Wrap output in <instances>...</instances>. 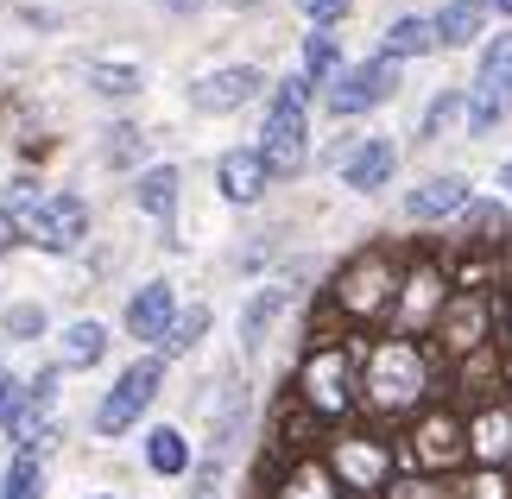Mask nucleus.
<instances>
[{
    "label": "nucleus",
    "mask_w": 512,
    "mask_h": 499,
    "mask_svg": "<svg viewBox=\"0 0 512 499\" xmlns=\"http://www.w3.org/2000/svg\"><path fill=\"white\" fill-rule=\"evenodd\" d=\"M494 234H506V209L500 203H475L468 209V247H494Z\"/></svg>",
    "instance_id": "c85d7f7f"
},
{
    "label": "nucleus",
    "mask_w": 512,
    "mask_h": 499,
    "mask_svg": "<svg viewBox=\"0 0 512 499\" xmlns=\"http://www.w3.org/2000/svg\"><path fill=\"white\" fill-rule=\"evenodd\" d=\"M405 209L418 215V222L456 215V209H468V184H462V177H430V184H418V190L405 196Z\"/></svg>",
    "instance_id": "a211bd4d"
},
{
    "label": "nucleus",
    "mask_w": 512,
    "mask_h": 499,
    "mask_svg": "<svg viewBox=\"0 0 512 499\" xmlns=\"http://www.w3.org/2000/svg\"><path fill=\"white\" fill-rule=\"evenodd\" d=\"M392 297H399V266H392V253H380V247L348 259L342 278H336V310L348 323H380L392 310Z\"/></svg>",
    "instance_id": "20e7f679"
},
{
    "label": "nucleus",
    "mask_w": 512,
    "mask_h": 499,
    "mask_svg": "<svg viewBox=\"0 0 512 499\" xmlns=\"http://www.w3.org/2000/svg\"><path fill=\"white\" fill-rule=\"evenodd\" d=\"M500 316H506V335H512V291H506V310Z\"/></svg>",
    "instance_id": "a19ab883"
},
{
    "label": "nucleus",
    "mask_w": 512,
    "mask_h": 499,
    "mask_svg": "<svg viewBox=\"0 0 512 499\" xmlns=\"http://www.w3.org/2000/svg\"><path fill=\"white\" fill-rule=\"evenodd\" d=\"M260 89H266V76L253 70V64H228V70L196 76V83H190V102L203 108V114H234V108H247Z\"/></svg>",
    "instance_id": "ddd939ff"
},
{
    "label": "nucleus",
    "mask_w": 512,
    "mask_h": 499,
    "mask_svg": "<svg viewBox=\"0 0 512 499\" xmlns=\"http://www.w3.org/2000/svg\"><path fill=\"white\" fill-rule=\"evenodd\" d=\"M456 108H462V95H456V89H443L437 102H430V114H424V139H437L449 121H456Z\"/></svg>",
    "instance_id": "2f4dec72"
},
{
    "label": "nucleus",
    "mask_w": 512,
    "mask_h": 499,
    "mask_svg": "<svg viewBox=\"0 0 512 499\" xmlns=\"http://www.w3.org/2000/svg\"><path fill=\"white\" fill-rule=\"evenodd\" d=\"M310 83L304 76H285L272 89V108H266V133H260V152L266 158V177H298L304 158H310Z\"/></svg>",
    "instance_id": "f03ea898"
},
{
    "label": "nucleus",
    "mask_w": 512,
    "mask_h": 499,
    "mask_svg": "<svg viewBox=\"0 0 512 499\" xmlns=\"http://www.w3.org/2000/svg\"><path fill=\"white\" fill-rule=\"evenodd\" d=\"M411 462L430 468V474H443V468H462L468 462V443H462V417L456 411H424L418 417V430H411Z\"/></svg>",
    "instance_id": "9d476101"
},
{
    "label": "nucleus",
    "mask_w": 512,
    "mask_h": 499,
    "mask_svg": "<svg viewBox=\"0 0 512 499\" xmlns=\"http://www.w3.org/2000/svg\"><path fill=\"white\" fill-rule=\"evenodd\" d=\"M500 386L512 392V348H506V361H500Z\"/></svg>",
    "instance_id": "ea45409f"
},
{
    "label": "nucleus",
    "mask_w": 512,
    "mask_h": 499,
    "mask_svg": "<svg viewBox=\"0 0 512 499\" xmlns=\"http://www.w3.org/2000/svg\"><path fill=\"white\" fill-rule=\"evenodd\" d=\"M506 114H512V32H500L481 51L475 89H468V133H494Z\"/></svg>",
    "instance_id": "39448f33"
},
{
    "label": "nucleus",
    "mask_w": 512,
    "mask_h": 499,
    "mask_svg": "<svg viewBox=\"0 0 512 499\" xmlns=\"http://www.w3.org/2000/svg\"><path fill=\"white\" fill-rule=\"evenodd\" d=\"M19 234L26 241H38L45 253H70V247H83V234H89V209H83V196H38V203H26L13 215Z\"/></svg>",
    "instance_id": "423d86ee"
},
{
    "label": "nucleus",
    "mask_w": 512,
    "mask_h": 499,
    "mask_svg": "<svg viewBox=\"0 0 512 499\" xmlns=\"http://www.w3.org/2000/svg\"><path fill=\"white\" fill-rule=\"evenodd\" d=\"M228 7H260V0H228Z\"/></svg>",
    "instance_id": "79ce46f5"
},
{
    "label": "nucleus",
    "mask_w": 512,
    "mask_h": 499,
    "mask_svg": "<svg viewBox=\"0 0 512 499\" xmlns=\"http://www.w3.org/2000/svg\"><path fill=\"white\" fill-rule=\"evenodd\" d=\"M146 462L159 468V474H184V468H190V443H184L177 430H152V436H146Z\"/></svg>",
    "instance_id": "a878e982"
},
{
    "label": "nucleus",
    "mask_w": 512,
    "mask_h": 499,
    "mask_svg": "<svg viewBox=\"0 0 512 499\" xmlns=\"http://www.w3.org/2000/svg\"><path fill=\"white\" fill-rule=\"evenodd\" d=\"M13 241H19V222H13L7 209H0V253H13Z\"/></svg>",
    "instance_id": "4c0bfd02"
},
{
    "label": "nucleus",
    "mask_w": 512,
    "mask_h": 499,
    "mask_svg": "<svg viewBox=\"0 0 512 499\" xmlns=\"http://www.w3.org/2000/svg\"><path fill=\"white\" fill-rule=\"evenodd\" d=\"M354 398H361L373 417L424 411V398H430V354L418 342H405V335L373 342L367 361H361V379H354Z\"/></svg>",
    "instance_id": "f257e3e1"
},
{
    "label": "nucleus",
    "mask_w": 512,
    "mask_h": 499,
    "mask_svg": "<svg viewBox=\"0 0 512 499\" xmlns=\"http://www.w3.org/2000/svg\"><path fill=\"white\" fill-rule=\"evenodd\" d=\"M215 177H222V196H228V203H260V190H266V158H260V152H222Z\"/></svg>",
    "instance_id": "f3484780"
},
{
    "label": "nucleus",
    "mask_w": 512,
    "mask_h": 499,
    "mask_svg": "<svg viewBox=\"0 0 512 499\" xmlns=\"http://www.w3.org/2000/svg\"><path fill=\"white\" fill-rule=\"evenodd\" d=\"M298 405L317 417V424L348 417L354 405H361V398H354V354L348 348L323 342V348L304 354V367H298Z\"/></svg>",
    "instance_id": "7ed1b4c3"
},
{
    "label": "nucleus",
    "mask_w": 512,
    "mask_h": 499,
    "mask_svg": "<svg viewBox=\"0 0 512 499\" xmlns=\"http://www.w3.org/2000/svg\"><path fill=\"white\" fill-rule=\"evenodd\" d=\"M348 499H361V493H348Z\"/></svg>",
    "instance_id": "a18cd8bd"
},
{
    "label": "nucleus",
    "mask_w": 512,
    "mask_h": 499,
    "mask_svg": "<svg viewBox=\"0 0 512 499\" xmlns=\"http://www.w3.org/2000/svg\"><path fill=\"white\" fill-rule=\"evenodd\" d=\"M392 89H399V64H392V57H373V64H354V70H342L336 83H329V108L336 114H367V108H380Z\"/></svg>",
    "instance_id": "9b49d317"
},
{
    "label": "nucleus",
    "mask_w": 512,
    "mask_h": 499,
    "mask_svg": "<svg viewBox=\"0 0 512 499\" xmlns=\"http://www.w3.org/2000/svg\"><path fill=\"white\" fill-rule=\"evenodd\" d=\"M494 7H500V13H512V0H494Z\"/></svg>",
    "instance_id": "37998d69"
},
{
    "label": "nucleus",
    "mask_w": 512,
    "mask_h": 499,
    "mask_svg": "<svg viewBox=\"0 0 512 499\" xmlns=\"http://www.w3.org/2000/svg\"><path fill=\"white\" fill-rule=\"evenodd\" d=\"M279 499H342V487H336V474H329L317 455H298L291 474L279 481Z\"/></svg>",
    "instance_id": "aec40b11"
},
{
    "label": "nucleus",
    "mask_w": 512,
    "mask_h": 499,
    "mask_svg": "<svg viewBox=\"0 0 512 499\" xmlns=\"http://www.w3.org/2000/svg\"><path fill=\"white\" fill-rule=\"evenodd\" d=\"M133 196H140V209L152 215V222H171V209H177V171L171 165H152Z\"/></svg>",
    "instance_id": "5701e85b"
},
{
    "label": "nucleus",
    "mask_w": 512,
    "mask_h": 499,
    "mask_svg": "<svg viewBox=\"0 0 512 499\" xmlns=\"http://www.w3.org/2000/svg\"><path fill=\"white\" fill-rule=\"evenodd\" d=\"M329 474H336V487L342 493H380L386 481H392V449L386 443H373V436H342L336 449H329V462H323Z\"/></svg>",
    "instance_id": "0eeeda50"
},
{
    "label": "nucleus",
    "mask_w": 512,
    "mask_h": 499,
    "mask_svg": "<svg viewBox=\"0 0 512 499\" xmlns=\"http://www.w3.org/2000/svg\"><path fill=\"white\" fill-rule=\"evenodd\" d=\"M89 83L102 89V95H140V64H89Z\"/></svg>",
    "instance_id": "bb28decb"
},
{
    "label": "nucleus",
    "mask_w": 512,
    "mask_h": 499,
    "mask_svg": "<svg viewBox=\"0 0 512 499\" xmlns=\"http://www.w3.org/2000/svg\"><path fill=\"white\" fill-rule=\"evenodd\" d=\"M430 329H437V342L449 354H481L487 329H494V304H487V291H449Z\"/></svg>",
    "instance_id": "6e6552de"
},
{
    "label": "nucleus",
    "mask_w": 512,
    "mask_h": 499,
    "mask_svg": "<svg viewBox=\"0 0 512 499\" xmlns=\"http://www.w3.org/2000/svg\"><path fill=\"white\" fill-rule=\"evenodd\" d=\"M386 499H443L437 487H430V481H392V493Z\"/></svg>",
    "instance_id": "e433bc0d"
},
{
    "label": "nucleus",
    "mask_w": 512,
    "mask_h": 499,
    "mask_svg": "<svg viewBox=\"0 0 512 499\" xmlns=\"http://www.w3.org/2000/svg\"><path fill=\"white\" fill-rule=\"evenodd\" d=\"M177 323V297L171 285L159 278V285H140L133 291V304H127V329L140 335V342H165V329Z\"/></svg>",
    "instance_id": "2eb2a0df"
},
{
    "label": "nucleus",
    "mask_w": 512,
    "mask_h": 499,
    "mask_svg": "<svg viewBox=\"0 0 512 499\" xmlns=\"http://www.w3.org/2000/svg\"><path fill=\"white\" fill-rule=\"evenodd\" d=\"M203 329H209V310H190V316H177V323L165 329V354H184V348H190Z\"/></svg>",
    "instance_id": "c756f323"
},
{
    "label": "nucleus",
    "mask_w": 512,
    "mask_h": 499,
    "mask_svg": "<svg viewBox=\"0 0 512 499\" xmlns=\"http://www.w3.org/2000/svg\"><path fill=\"white\" fill-rule=\"evenodd\" d=\"M19 405H26V392H19L13 379H0V424H13V417H19Z\"/></svg>",
    "instance_id": "c9c22d12"
},
{
    "label": "nucleus",
    "mask_w": 512,
    "mask_h": 499,
    "mask_svg": "<svg viewBox=\"0 0 512 499\" xmlns=\"http://www.w3.org/2000/svg\"><path fill=\"white\" fill-rule=\"evenodd\" d=\"M159 379H165L159 361H133L121 379H114V392L102 398V411H95V430H102V436H121L133 417H140L152 398H159Z\"/></svg>",
    "instance_id": "1a4fd4ad"
},
{
    "label": "nucleus",
    "mask_w": 512,
    "mask_h": 499,
    "mask_svg": "<svg viewBox=\"0 0 512 499\" xmlns=\"http://www.w3.org/2000/svg\"><path fill=\"white\" fill-rule=\"evenodd\" d=\"M0 379H7V373H0Z\"/></svg>",
    "instance_id": "49530a36"
},
{
    "label": "nucleus",
    "mask_w": 512,
    "mask_h": 499,
    "mask_svg": "<svg viewBox=\"0 0 512 499\" xmlns=\"http://www.w3.org/2000/svg\"><path fill=\"white\" fill-rule=\"evenodd\" d=\"M462 499H512V481H506L500 468H481V474H468Z\"/></svg>",
    "instance_id": "7c9ffc66"
},
{
    "label": "nucleus",
    "mask_w": 512,
    "mask_h": 499,
    "mask_svg": "<svg viewBox=\"0 0 512 499\" xmlns=\"http://www.w3.org/2000/svg\"><path fill=\"white\" fill-rule=\"evenodd\" d=\"M500 177H506V184H512V165H506V171H500Z\"/></svg>",
    "instance_id": "c03bdc74"
},
{
    "label": "nucleus",
    "mask_w": 512,
    "mask_h": 499,
    "mask_svg": "<svg viewBox=\"0 0 512 499\" xmlns=\"http://www.w3.org/2000/svg\"><path fill=\"white\" fill-rule=\"evenodd\" d=\"M298 7H304V19H310L317 32H329V26L348 13V0H298Z\"/></svg>",
    "instance_id": "473e14b6"
},
{
    "label": "nucleus",
    "mask_w": 512,
    "mask_h": 499,
    "mask_svg": "<svg viewBox=\"0 0 512 499\" xmlns=\"http://www.w3.org/2000/svg\"><path fill=\"white\" fill-rule=\"evenodd\" d=\"M443 297H449L443 266H437V259H418V266L399 278V297H392V310H399L405 329H430V323H437V310H443Z\"/></svg>",
    "instance_id": "f8f14e48"
},
{
    "label": "nucleus",
    "mask_w": 512,
    "mask_h": 499,
    "mask_svg": "<svg viewBox=\"0 0 512 499\" xmlns=\"http://www.w3.org/2000/svg\"><path fill=\"white\" fill-rule=\"evenodd\" d=\"M108 354V329L102 323H70L64 329V367H95Z\"/></svg>",
    "instance_id": "b1692460"
},
{
    "label": "nucleus",
    "mask_w": 512,
    "mask_h": 499,
    "mask_svg": "<svg viewBox=\"0 0 512 499\" xmlns=\"http://www.w3.org/2000/svg\"><path fill=\"white\" fill-rule=\"evenodd\" d=\"M38 487H45L38 462H32V455H13V462H7V481H0V499H38Z\"/></svg>",
    "instance_id": "cd10ccee"
},
{
    "label": "nucleus",
    "mask_w": 512,
    "mask_h": 499,
    "mask_svg": "<svg viewBox=\"0 0 512 499\" xmlns=\"http://www.w3.org/2000/svg\"><path fill=\"white\" fill-rule=\"evenodd\" d=\"M392 165H399V152H392V139H361L348 158H342V184L348 190H380Z\"/></svg>",
    "instance_id": "dca6fc26"
},
{
    "label": "nucleus",
    "mask_w": 512,
    "mask_h": 499,
    "mask_svg": "<svg viewBox=\"0 0 512 499\" xmlns=\"http://www.w3.org/2000/svg\"><path fill=\"white\" fill-rule=\"evenodd\" d=\"M133 146H140V133H133V127H114V133H108V158H114V165H127Z\"/></svg>",
    "instance_id": "f704fd0d"
},
{
    "label": "nucleus",
    "mask_w": 512,
    "mask_h": 499,
    "mask_svg": "<svg viewBox=\"0 0 512 499\" xmlns=\"http://www.w3.org/2000/svg\"><path fill=\"white\" fill-rule=\"evenodd\" d=\"M342 76V57H336V38L329 32H310L304 38V83H317V89H329Z\"/></svg>",
    "instance_id": "393cba45"
},
{
    "label": "nucleus",
    "mask_w": 512,
    "mask_h": 499,
    "mask_svg": "<svg viewBox=\"0 0 512 499\" xmlns=\"http://www.w3.org/2000/svg\"><path fill=\"white\" fill-rule=\"evenodd\" d=\"M430 45H437V32H430V19H392L386 26V38H380V57H424Z\"/></svg>",
    "instance_id": "412c9836"
},
{
    "label": "nucleus",
    "mask_w": 512,
    "mask_h": 499,
    "mask_svg": "<svg viewBox=\"0 0 512 499\" xmlns=\"http://www.w3.org/2000/svg\"><path fill=\"white\" fill-rule=\"evenodd\" d=\"M462 443H468V455H475L481 468L512 462V405H481V411H468Z\"/></svg>",
    "instance_id": "4468645a"
},
{
    "label": "nucleus",
    "mask_w": 512,
    "mask_h": 499,
    "mask_svg": "<svg viewBox=\"0 0 512 499\" xmlns=\"http://www.w3.org/2000/svg\"><path fill=\"white\" fill-rule=\"evenodd\" d=\"M494 0H449V7L430 19V32H437V45H468V38H481V19Z\"/></svg>",
    "instance_id": "6ab92c4d"
},
{
    "label": "nucleus",
    "mask_w": 512,
    "mask_h": 499,
    "mask_svg": "<svg viewBox=\"0 0 512 499\" xmlns=\"http://www.w3.org/2000/svg\"><path fill=\"white\" fill-rule=\"evenodd\" d=\"M159 7H165V13H196L203 0H159Z\"/></svg>",
    "instance_id": "58836bf2"
},
{
    "label": "nucleus",
    "mask_w": 512,
    "mask_h": 499,
    "mask_svg": "<svg viewBox=\"0 0 512 499\" xmlns=\"http://www.w3.org/2000/svg\"><path fill=\"white\" fill-rule=\"evenodd\" d=\"M45 329V316H38L32 304H19V310H7V335H38Z\"/></svg>",
    "instance_id": "72a5a7b5"
},
{
    "label": "nucleus",
    "mask_w": 512,
    "mask_h": 499,
    "mask_svg": "<svg viewBox=\"0 0 512 499\" xmlns=\"http://www.w3.org/2000/svg\"><path fill=\"white\" fill-rule=\"evenodd\" d=\"M279 310H285V291H279V285L253 291V304L241 310V348H260V342H266V329L279 323Z\"/></svg>",
    "instance_id": "4be33fe9"
}]
</instances>
